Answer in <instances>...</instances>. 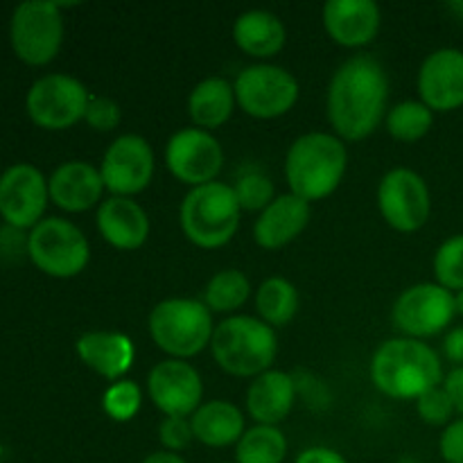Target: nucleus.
I'll return each mask as SVG.
<instances>
[{
  "instance_id": "1",
  "label": "nucleus",
  "mask_w": 463,
  "mask_h": 463,
  "mask_svg": "<svg viewBox=\"0 0 463 463\" xmlns=\"http://www.w3.org/2000/svg\"><path fill=\"white\" fill-rule=\"evenodd\" d=\"M389 77L373 54H355L335 71L326 95V111L335 136L364 140L387 118Z\"/></svg>"
},
{
  "instance_id": "2",
  "label": "nucleus",
  "mask_w": 463,
  "mask_h": 463,
  "mask_svg": "<svg viewBox=\"0 0 463 463\" xmlns=\"http://www.w3.org/2000/svg\"><path fill=\"white\" fill-rule=\"evenodd\" d=\"M443 378L441 357L420 339H387L371 360V383L393 401H416Z\"/></svg>"
},
{
  "instance_id": "3",
  "label": "nucleus",
  "mask_w": 463,
  "mask_h": 463,
  "mask_svg": "<svg viewBox=\"0 0 463 463\" xmlns=\"http://www.w3.org/2000/svg\"><path fill=\"white\" fill-rule=\"evenodd\" d=\"M346 145L335 134L310 131L298 136L285 156V179L289 193L307 203L321 202L339 188L346 175Z\"/></svg>"
},
{
  "instance_id": "4",
  "label": "nucleus",
  "mask_w": 463,
  "mask_h": 463,
  "mask_svg": "<svg viewBox=\"0 0 463 463\" xmlns=\"http://www.w3.org/2000/svg\"><path fill=\"white\" fill-rule=\"evenodd\" d=\"M211 351L222 371L235 378H258L271 369L279 353V337L262 319L233 315L215 326Z\"/></svg>"
},
{
  "instance_id": "5",
  "label": "nucleus",
  "mask_w": 463,
  "mask_h": 463,
  "mask_svg": "<svg viewBox=\"0 0 463 463\" xmlns=\"http://www.w3.org/2000/svg\"><path fill=\"white\" fill-rule=\"evenodd\" d=\"M240 208L233 185L213 181L197 185L184 197L179 208L181 231L199 249H220L240 229Z\"/></svg>"
},
{
  "instance_id": "6",
  "label": "nucleus",
  "mask_w": 463,
  "mask_h": 463,
  "mask_svg": "<svg viewBox=\"0 0 463 463\" xmlns=\"http://www.w3.org/2000/svg\"><path fill=\"white\" fill-rule=\"evenodd\" d=\"M213 312L197 298H165L149 312V335L172 360H190L211 346Z\"/></svg>"
},
{
  "instance_id": "7",
  "label": "nucleus",
  "mask_w": 463,
  "mask_h": 463,
  "mask_svg": "<svg viewBox=\"0 0 463 463\" xmlns=\"http://www.w3.org/2000/svg\"><path fill=\"white\" fill-rule=\"evenodd\" d=\"M30 260L52 279H72L86 269L90 244L72 222L63 217H43L25 240Z\"/></svg>"
},
{
  "instance_id": "8",
  "label": "nucleus",
  "mask_w": 463,
  "mask_h": 463,
  "mask_svg": "<svg viewBox=\"0 0 463 463\" xmlns=\"http://www.w3.org/2000/svg\"><path fill=\"white\" fill-rule=\"evenodd\" d=\"M9 41L27 66H45L59 54L63 43L61 5L48 0H27L12 14Z\"/></svg>"
},
{
  "instance_id": "9",
  "label": "nucleus",
  "mask_w": 463,
  "mask_h": 463,
  "mask_svg": "<svg viewBox=\"0 0 463 463\" xmlns=\"http://www.w3.org/2000/svg\"><path fill=\"white\" fill-rule=\"evenodd\" d=\"M235 99L247 116L274 120L285 116L298 99V81L288 68L276 63H253L235 77Z\"/></svg>"
},
{
  "instance_id": "10",
  "label": "nucleus",
  "mask_w": 463,
  "mask_h": 463,
  "mask_svg": "<svg viewBox=\"0 0 463 463\" xmlns=\"http://www.w3.org/2000/svg\"><path fill=\"white\" fill-rule=\"evenodd\" d=\"M90 93L77 77L52 72L30 86L25 109L36 127L48 131H63L84 120Z\"/></svg>"
},
{
  "instance_id": "11",
  "label": "nucleus",
  "mask_w": 463,
  "mask_h": 463,
  "mask_svg": "<svg viewBox=\"0 0 463 463\" xmlns=\"http://www.w3.org/2000/svg\"><path fill=\"white\" fill-rule=\"evenodd\" d=\"M457 317L455 294L439 283H419L396 298L393 326L410 339H428L443 333Z\"/></svg>"
},
{
  "instance_id": "12",
  "label": "nucleus",
  "mask_w": 463,
  "mask_h": 463,
  "mask_svg": "<svg viewBox=\"0 0 463 463\" xmlns=\"http://www.w3.org/2000/svg\"><path fill=\"white\" fill-rule=\"evenodd\" d=\"M378 208L392 229L414 233L428 224L432 213L428 184L410 167H393L378 185Z\"/></svg>"
},
{
  "instance_id": "13",
  "label": "nucleus",
  "mask_w": 463,
  "mask_h": 463,
  "mask_svg": "<svg viewBox=\"0 0 463 463\" xmlns=\"http://www.w3.org/2000/svg\"><path fill=\"white\" fill-rule=\"evenodd\" d=\"M165 165L175 179L197 188L217 179L224 167V149L211 131L185 127L167 140Z\"/></svg>"
},
{
  "instance_id": "14",
  "label": "nucleus",
  "mask_w": 463,
  "mask_h": 463,
  "mask_svg": "<svg viewBox=\"0 0 463 463\" xmlns=\"http://www.w3.org/2000/svg\"><path fill=\"white\" fill-rule=\"evenodd\" d=\"M48 202V179L39 167L16 163L0 175V217L12 229H34L43 220Z\"/></svg>"
},
{
  "instance_id": "15",
  "label": "nucleus",
  "mask_w": 463,
  "mask_h": 463,
  "mask_svg": "<svg viewBox=\"0 0 463 463\" xmlns=\"http://www.w3.org/2000/svg\"><path fill=\"white\" fill-rule=\"evenodd\" d=\"M104 188L113 197H134L143 193L154 176V149L143 136L122 134L113 140L99 165Z\"/></svg>"
},
{
  "instance_id": "16",
  "label": "nucleus",
  "mask_w": 463,
  "mask_h": 463,
  "mask_svg": "<svg viewBox=\"0 0 463 463\" xmlns=\"http://www.w3.org/2000/svg\"><path fill=\"white\" fill-rule=\"evenodd\" d=\"M147 393L154 407L165 416L190 419L202 407V375L190 362L167 357L149 371Z\"/></svg>"
},
{
  "instance_id": "17",
  "label": "nucleus",
  "mask_w": 463,
  "mask_h": 463,
  "mask_svg": "<svg viewBox=\"0 0 463 463\" xmlns=\"http://www.w3.org/2000/svg\"><path fill=\"white\" fill-rule=\"evenodd\" d=\"M420 102L432 111L448 113L463 107V52L441 48L428 54L419 71Z\"/></svg>"
},
{
  "instance_id": "18",
  "label": "nucleus",
  "mask_w": 463,
  "mask_h": 463,
  "mask_svg": "<svg viewBox=\"0 0 463 463\" xmlns=\"http://www.w3.org/2000/svg\"><path fill=\"white\" fill-rule=\"evenodd\" d=\"M383 14L373 0H328L324 5V27L335 43L362 48L378 36Z\"/></svg>"
},
{
  "instance_id": "19",
  "label": "nucleus",
  "mask_w": 463,
  "mask_h": 463,
  "mask_svg": "<svg viewBox=\"0 0 463 463\" xmlns=\"http://www.w3.org/2000/svg\"><path fill=\"white\" fill-rule=\"evenodd\" d=\"M50 202L66 213H84L102 203L104 181L99 167L86 161L61 163L48 179Z\"/></svg>"
},
{
  "instance_id": "20",
  "label": "nucleus",
  "mask_w": 463,
  "mask_h": 463,
  "mask_svg": "<svg viewBox=\"0 0 463 463\" xmlns=\"http://www.w3.org/2000/svg\"><path fill=\"white\" fill-rule=\"evenodd\" d=\"M310 224V203L297 194H279L253 224V240L267 251H279L298 238Z\"/></svg>"
},
{
  "instance_id": "21",
  "label": "nucleus",
  "mask_w": 463,
  "mask_h": 463,
  "mask_svg": "<svg viewBox=\"0 0 463 463\" xmlns=\"http://www.w3.org/2000/svg\"><path fill=\"white\" fill-rule=\"evenodd\" d=\"M98 231L111 247L136 251L149 238V217L131 197H109L98 208Z\"/></svg>"
},
{
  "instance_id": "22",
  "label": "nucleus",
  "mask_w": 463,
  "mask_h": 463,
  "mask_svg": "<svg viewBox=\"0 0 463 463\" xmlns=\"http://www.w3.org/2000/svg\"><path fill=\"white\" fill-rule=\"evenodd\" d=\"M75 351L89 369H93L95 373L111 380V383H118L129 373L136 357L134 342L127 335L113 333V330L84 333L77 339Z\"/></svg>"
},
{
  "instance_id": "23",
  "label": "nucleus",
  "mask_w": 463,
  "mask_h": 463,
  "mask_svg": "<svg viewBox=\"0 0 463 463\" xmlns=\"http://www.w3.org/2000/svg\"><path fill=\"white\" fill-rule=\"evenodd\" d=\"M297 384L285 371L269 369L251 380L247 389V411L258 425H279L292 411Z\"/></svg>"
},
{
  "instance_id": "24",
  "label": "nucleus",
  "mask_w": 463,
  "mask_h": 463,
  "mask_svg": "<svg viewBox=\"0 0 463 463\" xmlns=\"http://www.w3.org/2000/svg\"><path fill=\"white\" fill-rule=\"evenodd\" d=\"M233 41L253 59H271L285 48L288 30L274 12L247 9L233 23Z\"/></svg>"
},
{
  "instance_id": "25",
  "label": "nucleus",
  "mask_w": 463,
  "mask_h": 463,
  "mask_svg": "<svg viewBox=\"0 0 463 463\" xmlns=\"http://www.w3.org/2000/svg\"><path fill=\"white\" fill-rule=\"evenodd\" d=\"M193 434L199 443L208 448H229L238 446L244 428V414L240 407L229 401H211L203 402L193 416H190Z\"/></svg>"
},
{
  "instance_id": "26",
  "label": "nucleus",
  "mask_w": 463,
  "mask_h": 463,
  "mask_svg": "<svg viewBox=\"0 0 463 463\" xmlns=\"http://www.w3.org/2000/svg\"><path fill=\"white\" fill-rule=\"evenodd\" d=\"M238 107L235 89L224 77H206L193 89L188 98V113L194 127L203 131H213L224 127Z\"/></svg>"
},
{
  "instance_id": "27",
  "label": "nucleus",
  "mask_w": 463,
  "mask_h": 463,
  "mask_svg": "<svg viewBox=\"0 0 463 463\" xmlns=\"http://www.w3.org/2000/svg\"><path fill=\"white\" fill-rule=\"evenodd\" d=\"M256 310L260 319L271 328L288 326L298 312V292L288 279L271 276L262 280L256 292Z\"/></svg>"
},
{
  "instance_id": "28",
  "label": "nucleus",
  "mask_w": 463,
  "mask_h": 463,
  "mask_svg": "<svg viewBox=\"0 0 463 463\" xmlns=\"http://www.w3.org/2000/svg\"><path fill=\"white\" fill-rule=\"evenodd\" d=\"M288 439L279 425H253L235 446V463H283Z\"/></svg>"
},
{
  "instance_id": "29",
  "label": "nucleus",
  "mask_w": 463,
  "mask_h": 463,
  "mask_svg": "<svg viewBox=\"0 0 463 463\" xmlns=\"http://www.w3.org/2000/svg\"><path fill=\"white\" fill-rule=\"evenodd\" d=\"M251 297V283L240 269H222L208 280L203 303L215 315H229L240 310Z\"/></svg>"
},
{
  "instance_id": "30",
  "label": "nucleus",
  "mask_w": 463,
  "mask_h": 463,
  "mask_svg": "<svg viewBox=\"0 0 463 463\" xmlns=\"http://www.w3.org/2000/svg\"><path fill=\"white\" fill-rule=\"evenodd\" d=\"M384 122L392 138L401 143H416L432 129L434 111L425 107L420 99H405L389 109Z\"/></svg>"
},
{
  "instance_id": "31",
  "label": "nucleus",
  "mask_w": 463,
  "mask_h": 463,
  "mask_svg": "<svg viewBox=\"0 0 463 463\" xmlns=\"http://www.w3.org/2000/svg\"><path fill=\"white\" fill-rule=\"evenodd\" d=\"M235 197L242 211H265L274 202V184L258 167H244L233 184Z\"/></svg>"
},
{
  "instance_id": "32",
  "label": "nucleus",
  "mask_w": 463,
  "mask_h": 463,
  "mask_svg": "<svg viewBox=\"0 0 463 463\" xmlns=\"http://www.w3.org/2000/svg\"><path fill=\"white\" fill-rule=\"evenodd\" d=\"M434 276L452 294L463 289V233L448 238L434 253Z\"/></svg>"
},
{
  "instance_id": "33",
  "label": "nucleus",
  "mask_w": 463,
  "mask_h": 463,
  "mask_svg": "<svg viewBox=\"0 0 463 463\" xmlns=\"http://www.w3.org/2000/svg\"><path fill=\"white\" fill-rule=\"evenodd\" d=\"M143 405V392L134 380H118L102 396V410L107 411L109 419L118 423H127L134 419Z\"/></svg>"
},
{
  "instance_id": "34",
  "label": "nucleus",
  "mask_w": 463,
  "mask_h": 463,
  "mask_svg": "<svg viewBox=\"0 0 463 463\" xmlns=\"http://www.w3.org/2000/svg\"><path fill=\"white\" fill-rule=\"evenodd\" d=\"M416 411L423 419V423L428 425H450L452 416L457 414L443 384L428 389L423 396L416 398Z\"/></svg>"
},
{
  "instance_id": "35",
  "label": "nucleus",
  "mask_w": 463,
  "mask_h": 463,
  "mask_svg": "<svg viewBox=\"0 0 463 463\" xmlns=\"http://www.w3.org/2000/svg\"><path fill=\"white\" fill-rule=\"evenodd\" d=\"M84 122L95 131H113L122 122L120 104L104 95H90Z\"/></svg>"
},
{
  "instance_id": "36",
  "label": "nucleus",
  "mask_w": 463,
  "mask_h": 463,
  "mask_svg": "<svg viewBox=\"0 0 463 463\" xmlns=\"http://www.w3.org/2000/svg\"><path fill=\"white\" fill-rule=\"evenodd\" d=\"M193 425L184 416H165L158 425V441L167 452H181L193 443Z\"/></svg>"
},
{
  "instance_id": "37",
  "label": "nucleus",
  "mask_w": 463,
  "mask_h": 463,
  "mask_svg": "<svg viewBox=\"0 0 463 463\" xmlns=\"http://www.w3.org/2000/svg\"><path fill=\"white\" fill-rule=\"evenodd\" d=\"M439 450L446 463H463V416L446 425L439 441Z\"/></svg>"
},
{
  "instance_id": "38",
  "label": "nucleus",
  "mask_w": 463,
  "mask_h": 463,
  "mask_svg": "<svg viewBox=\"0 0 463 463\" xmlns=\"http://www.w3.org/2000/svg\"><path fill=\"white\" fill-rule=\"evenodd\" d=\"M294 463H348L346 457L342 452H337L335 448L326 446H312L306 448L303 452H298L297 461Z\"/></svg>"
},
{
  "instance_id": "39",
  "label": "nucleus",
  "mask_w": 463,
  "mask_h": 463,
  "mask_svg": "<svg viewBox=\"0 0 463 463\" xmlns=\"http://www.w3.org/2000/svg\"><path fill=\"white\" fill-rule=\"evenodd\" d=\"M443 387H446L457 414L463 416V366H455V369L443 378Z\"/></svg>"
},
{
  "instance_id": "40",
  "label": "nucleus",
  "mask_w": 463,
  "mask_h": 463,
  "mask_svg": "<svg viewBox=\"0 0 463 463\" xmlns=\"http://www.w3.org/2000/svg\"><path fill=\"white\" fill-rule=\"evenodd\" d=\"M443 355L455 366H463V326H457L443 339Z\"/></svg>"
},
{
  "instance_id": "41",
  "label": "nucleus",
  "mask_w": 463,
  "mask_h": 463,
  "mask_svg": "<svg viewBox=\"0 0 463 463\" xmlns=\"http://www.w3.org/2000/svg\"><path fill=\"white\" fill-rule=\"evenodd\" d=\"M140 463H188L184 459V457L179 455V452H167V450H158V452H152V455L145 457Z\"/></svg>"
},
{
  "instance_id": "42",
  "label": "nucleus",
  "mask_w": 463,
  "mask_h": 463,
  "mask_svg": "<svg viewBox=\"0 0 463 463\" xmlns=\"http://www.w3.org/2000/svg\"><path fill=\"white\" fill-rule=\"evenodd\" d=\"M455 307H457V315L463 317V289L455 294Z\"/></svg>"
},
{
  "instance_id": "43",
  "label": "nucleus",
  "mask_w": 463,
  "mask_h": 463,
  "mask_svg": "<svg viewBox=\"0 0 463 463\" xmlns=\"http://www.w3.org/2000/svg\"><path fill=\"white\" fill-rule=\"evenodd\" d=\"M450 9L457 14V16L463 18V0H459V3H450Z\"/></svg>"
}]
</instances>
